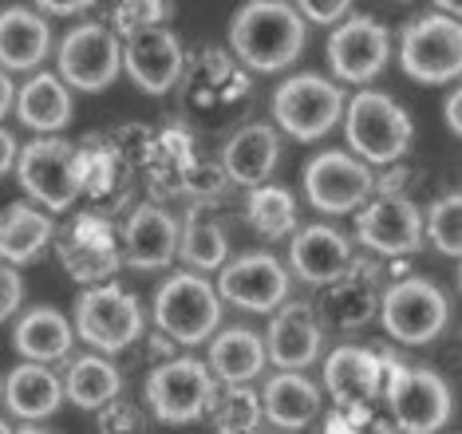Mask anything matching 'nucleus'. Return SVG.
I'll return each instance as SVG.
<instances>
[{"mask_svg":"<svg viewBox=\"0 0 462 434\" xmlns=\"http://www.w3.org/2000/svg\"><path fill=\"white\" fill-rule=\"evenodd\" d=\"M229 44L254 71L292 68L304 51V16L285 0H249L229 20Z\"/></svg>","mask_w":462,"mask_h":434,"instance_id":"nucleus-1","label":"nucleus"},{"mask_svg":"<svg viewBox=\"0 0 462 434\" xmlns=\"http://www.w3.org/2000/svg\"><path fill=\"white\" fill-rule=\"evenodd\" d=\"M340 115H344V139H348L352 154L364 158V162L392 166L411 151L415 126L392 95L360 91V95H352V103Z\"/></svg>","mask_w":462,"mask_h":434,"instance_id":"nucleus-2","label":"nucleus"},{"mask_svg":"<svg viewBox=\"0 0 462 434\" xmlns=\"http://www.w3.org/2000/svg\"><path fill=\"white\" fill-rule=\"evenodd\" d=\"M16 178L32 202H44L51 214L64 209L83 194V174H88V154L64 139H36L24 151H16Z\"/></svg>","mask_w":462,"mask_h":434,"instance_id":"nucleus-3","label":"nucleus"},{"mask_svg":"<svg viewBox=\"0 0 462 434\" xmlns=\"http://www.w3.org/2000/svg\"><path fill=\"white\" fill-rule=\"evenodd\" d=\"M383 372H387V407L399 430L407 434H435L450 422L455 399H450L447 379L430 367H411L395 364L392 356H383Z\"/></svg>","mask_w":462,"mask_h":434,"instance_id":"nucleus-4","label":"nucleus"},{"mask_svg":"<svg viewBox=\"0 0 462 434\" xmlns=\"http://www.w3.org/2000/svg\"><path fill=\"white\" fill-rule=\"evenodd\" d=\"M154 324L186 347L206 344L222 324V296L214 284L194 277V272H174L154 292Z\"/></svg>","mask_w":462,"mask_h":434,"instance_id":"nucleus-5","label":"nucleus"},{"mask_svg":"<svg viewBox=\"0 0 462 434\" xmlns=\"http://www.w3.org/2000/svg\"><path fill=\"white\" fill-rule=\"evenodd\" d=\"M399 63L415 83H455L462 71V28L458 16H423L399 32Z\"/></svg>","mask_w":462,"mask_h":434,"instance_id":"nucleus-6","label":"nucleus"},{"mask_svg":"<svg viewBox=\"0 0 462 434\" xmlns=\"http://www.w3.org/2000/svg\"><path fill=\"white\" fill-rule=\"evenodd\" d=\"M380 320L392 340L407 347H423L443 336L450 309L435 281L407 277V281H395L387 292H380Z\"/></svg>","mask_w":462,"mask_h":434,"instance_id":"nucleus-7","label":"nucleus"},{"mask_svg":"<svg viewBox=\"0 0 462 434\" xmlns=\"http://www.w3.org/2000/svg\"><path fill=\"white\" fill-rule=\"evenodd\" d=\"M340 111H344V91L332 79L312 76V71L292 76L273 91V119L289 139L300 143L324 139L340 123Z\"/></svg>","mask_w":462,"mask_h":434,"instance_id":"nucleus-8","label":"nucleus"},{"mask_svg":"<svg viewBox=\"0 0 462 434\" xmlns=\"http://www.w3.org/2000/svg\"><path fill=\"white\" fill-rule=\"evenodd\" d=\"M76 332L96 352H123L143 336V309L139 300L119 284H91L76 300Z\"/></svg>","mask_w":462,"mask_h":434,"instance_id":"nucleus-9","label":"nucleus"},{"mask_svg":"<svg viewBox=\"0 0 462 434\" xmlns=\"http://www.w3.org/2000/svg\"><path fill=\"white\" fill-rule=\"evenodd\" d=\"M214 372L198 359H171L146 375V407L166 427H186L206 415V403L214 395Z\"/></svg>","mask_w":462,"mask_h":434,"instance_id":"nucleus-10","label":"nucleus"},{"mask_svg":"<svg viewBox=\"0 0 462 434\" xmlns=\"http://www.w3.org/2000/svg\"><path fill=\"white\" fill-rule=\"evenodd\" d=\"M123 71L119 32L107 24H79L60 40V71L56 76L76 91H107Z\"/></svg>","mask_w":462,"mask_h":434,"instance_id":"nucleus-11","label":"nucleus"},{"mask_svg":"<svg viewBox=\"0 0 462 434\" xmlns=\"http://www.w3.org/2000/svg\"><path fill=\"white\" fill-rule=\"evenodd\" d=\"M375 189V178L364 158L344 151H324L304 166V194L320 214H348Z\"/></svg>","mask_w":462,"mask_h":434,"instance_id":"nucleus-12","label":"nucleus"},{"mask_svg":"<svg viewBox=\"0 0 462 434\" xmlns=\"http://www.w3.org/2000/svg\"><path fill=\"white\" fill-rule=\"evenodd\" d=\"M356 237L383 257H407L423 249V217L407 194H375L356 214Z\"/></svg>","mask_w":462,"mask_h":434,"instance_id":"nucleus-13","label":"nucleus"},{"mask_svg":"<svg viewBox=\"0 0 462 434\" xmlns=\"http://www.w3.org/2000/svg\"><path fill=\"white\" fill-rule=\"evenodd\" d=\"M51 237H56V233H51ZM56 257L79 284H96V281H107L123 264V249H119V241H115V229L107 221L96 214H79L60 229Z\"/></svg>","mask_w":462,"mask_h":434,"instance_id":"nucleus-14","label":"nucleus"},{"mask_svg":"<svg viewBox=\"0 0 462 434\" xmlns=\"http://www.w3.org/2000/svg\"><path fill=\"white\" fill-rule=\"evenodd\" d=\"M392 60V36L372 16H344V24L328 36V68L344 83L375 79Z\"/></svg>","mask_w":462,"mask_h":434,"instance_id":"nucleus-15","label":"nucleus"},{"mask_svg":"<svg viewBox=\"0 0 462 434\" xmlns=\"http://www.w3.org/2000/svg\"><path fill=\"white\" fill-rule=\"evenodd\" d=\"M217 296L245 312H273L289 300V272L273 253H245L226 264L217 277Z\"/></svg>","mask_w":462,"mask_h":434,"instance_id":"nucleus-16","label":"nucleus"},{"mask_svg":"<svg viewBox=\"0 0 462 434\" xmlns=\"http://www.w3.org/2000/svg\"><path fill=\"white\" fill-rule=\"evenodd\" d=\"M182 44L171 28L154 24V28H139L127 36L123 44V68H127L131 83L146 95H166L182 76Z\"/></svg>","mask_w":462,"mask_h":434,"instance_id":"nucleus-17","label":"nucleus"},{"mask_svg":"<svg viewBox=\"0 0 462 434\" xmlns=\"http://www.w3.org/2000/svg\"><path fill=\"white\" fill-rule=\"evenodd\" d=\"M261 344H265L269 364L285 367V372H300L320 356L324 344L320 316L312 312V304H277L269 320V336Z\"/></svg>","mask_w":462,"mask_h":434,"instance_id":"nucleus-18","label":"nucleus"},{"mask_svg":"<svg viewBox=\"0 0 462 434\" xmlns=\"http://www.w3.org/2000/svg\"><path fill=\"white\" fill-rule=\"evenodd\" d=\"M324 387L336 407H372V399L383 391V356L356 344L336 347L324 359Z\"/></svg>","mask_w":462,"mask_h":434,"instance_id":"nucleus-19","label":"nucleus"},{"mask_svg":"<svg viewBox=\"0 0 462 434\" xmlns=\"http://www.w3.org/2000/svg\"><path fill=\"white\" fill-rule=\"evenodd\" d=\"M178 257V221L162 206H139L123 233V261L139 272H159Z\"/></svg>","mask_w":462,"mask_h":434,"instance_id":"nucleus-20","label":"nucleus"},{"mask_svg":"<svg viewBox=\"0 0 462 434\" xmlns=\"http://www.w3.org/2000/svg\"><path fill=\"white\" fill-rule=\"evenodd\" d=\"M289 261L304 284H332L348 269L352 245L332 226H304L289 245Z\"/></svg>","mask_w":462,"mask_h":434,"instance_id":"nucleus-21","label":"nucleus"},{"mask_svg":"<svg viewBox=\"0 0 462 434\" xmlns=\"http://www.w3.org/2000/svg\"><path fill=\"white\" fill-rule=\"evenodd\" d=\"M328 296V316L344 328H364L380 309V269L372 261H348V269L340 272L332 284H324Z\"/></svg>","mask_w":462,"mask_h":434,"instance_id":"nucleus-22","label":"nucleus"},{"mask_svg":"<svg viewBox=\"0 0 462 434\" xmlns=\"http://www.w3.org/2000/svg\"><path fill=\"white\" fill-rule=\"evenodd\" d=\"M51 48V28L32 8L13 5L0 13V68L5 71H32L44 63Z\"/></svg>","mask_w":462,"mask_h":434,"instance_id":"nucleus-23","label":"nucleus"},{"mask_svg":"<svg viewBox=\"0 0 462 434\" xmlns=\"http://www.w3.org/2000/svg\"><path fill=\"white\" fill-rule=\"evenodd\" d=\"M277 158H281V134L273 131V126H265V123H249L226 143L222 171L229 174V182L249 189L257 182H269Z\"/></svg>","mask_w":462,"mask_h":434,"instance_id":"nucleus-24","label":"nucleus"},{"mask_svg":"<svg viewBox=\"0 0 462 434\" xmlns=\"http://www.w3.org/2000/svg\"><path fill=\"white\" fill-rule=\"evenodd\" d=\"M261 411H265V419L273 422V427L304 430V427H312V419L320 415V387L312 383V379H304L300 372H285V367H281V372L265 383Z\"/></svg>","mask_w":462,"mask_h":434,"instance_id":"nucleus-25","label":"nucleus"},{"mask_svg":"<svg viewBox=\"0 0 462 434\" xmlns=\"http://www.w3.org/2000/svg\"><path fill=\"white\" fill-rule=\"evenodd\" d=\"M0 395H5L8 411H13L16 419L40 422L60 411V403H64V383L48 372V364H32V359H28V364H20L16 372L5 379Z\"/></svg>","mask_w":462,"mask_h":434,"instance_id":"nucleus-26","label":"nucleus"},{"mask_svg":"<svg viewBox=\"0 0 462 434\" xmlns=\"http://www.w3.org/2000/svg\"><path fill=\"white\" fill-rule=\"evenodd\" d=\"M13 111L24 126H32L40 134H56L71 123V95L68 83L56 76V71H40L16 91Z\"/></svg>","mask_w":462,"mask_h":434,"instance_id":"nucleus-27","label":"nucleus"},{"mask_svg":"<svg viewBox=\"0 0 462 434\" xmlns=\"http://www.w3.org/2000/svg\"><path fill=\"white\" fill-rule=\"evenodd\" d=\"M71 340H76V332H71L68 316L60 309H48V304L28 309L16 320V332H13V347L24 359H32V364H56V359H64L71 352Z\"/></svg>","mask_w":462,"mask_h":434,"instance_id":"nucleus-28","label":"nucleus"},{"mask_svg":"<svg viewBox=\"0 0 462 434\" xmlns=\"http://www.w3.org/2000/svg\"><path fill=\"white\" fill-rule=\"evenodd\" d=\"M51 233H56V226H51L48 214H40L28 202H13L8 209H0V261L8 264L36 261L48 249Z\"/></svg>","mask_w":462,"mask_h":434,"instance_id":"nucleus-29","label":"nucleus"},{"mask_svg":"<svg viewBox=\"0 0 462 434\" xmlns=\"http://www.w3.org/2000/svg\"><path fill=\"white\" fill-rule=\"evenodd\" d=\"M206 359H209L206 367L214 372V379H222V383H249L265 367V344L249 328H229V332H217L209 340Z\"/></svg>","mask_w":462,"mask_h":434,"instance_id":"nucleus-30","label":"nucleus"},{"mask_svg":"<svg viewBox=\"0 0 462 434\" xmlns=\"http://www.w3.org/2000/svg\"><path fill=\"white\" fill-rule=\"evenodd\" d=\"M123 391V375L111 359L103 356H79L76 364L68 367L64 379V399H71L79 411H99L119 399Z\"/></svg>","mask_w":462,"mask_h":434,"instance_id":"nucleus-31","label":"nucleus"},{"mask_svg":"<svg viewBox=\"0 0 462 434\" xmlns=\"http://www.w3.org/2000/svg\"><path fill=\"white\" fill-rule=\"evenodd\" d=\"M229 241L217 221H209V202H194L186 214V233L178 229V257L194 269H217L226 264Z\"/></svg>","mask_w":462,"mask_h":434,"instance_id":"nucleus-32","label":"nucleus"},{"mask_svg":"<svg viewBox=\"0 0 462 434\" xmlns=\"http://www.w3.org/2000/svg\"><path fill=\"white\" fill-rule=\"evenodd\" d=\"M245 221L261 233V237H269V241L289 237V233L297 229V202H292V194L285 186L257 182V186H249Z\"/></svg>","mask_w":462,"mask_h":434,"instance_id":"nucleus-33","label":"nucleus"},{"mask_svg":"<svg viewBox=\"0 0 462 434\" xmlns=\"http://www.w3.org/2000/svg\"><path fill=\"white\" fill-rule=\"evenodd\" d=\"M206 415L214 419L217 430L226 434H241V430H254L257 419H261V403L254 391H245V383H226L222 391L214 387L206 403Z\"/></svg>","mask_w":462,"mask_h":434,"instance_id":"nucleus-34","label":"nucleus"},{"mask_svg":"<svg viewBox=\"0 0 462 434\" xmlns=\"http://www.w3.org/2000/svg\"><path fill=\"white\" fill-rule=\"evenodd\" d=\"M423 233H427L430 245L443 253V257L455 261L458 253H462V198L458 194L439 198V202L427 209Z\"/></svg>","mask_w":462,"mask_h":434,"instance_id":"nucleus-35","label":"nucleus"},{"mask_svg":"<svg viewBox=\"0 0 462 434\" xmlns=\"http://www.w3.org/2000/svg\"><path fill=\"white\" fill-rule=\"evenodd\" d=\"M174 13V0H115L111 5V28L131 36L139 28H154Z\"/></svg>","mask_w":462,"mask_h":434,"instance_id":"nucleus-36","label":"nucleus"},{"mask_svg":"<svg viewBox=\"0 0 462 434\" xmlns=\"http://www.w3.org/2000/svg\"><path fill=\"white\" fill-rule=\"evenodd\" d=\"M20 300H24V281H20V272L13 269V264L0 261V324L13 320Z\"/></svg>","mask_w":462,"mask_h":434,"instance_id":"nucleus-37","label":"nucleus"},{"mask_svg":"<svg viewBox=\"0 0 462 434\" xmlns=\"http://www.w3.org/2000/svg\"><path fill=\"white\" fill-rule=\"evenodd\" d=\"M352 0H297V13L312 24H340L348 16Z\"/></svg>","mask_w":462,"mask_h":434,"instance_id":"nucleus-38","label":"nucleus"},{"mask_svg":"<svg viewBox=\"0 0 462 434\" xmlns=\"http://www.w3.org/2000/svg\"><path fill=\"white\" fill-rule=\"evenodd\" d=\"M99 411H103L99 430H139V427H143V422L134 419V411H127V407H115V411L99 407Z\"/></svg>","mask_w":462,"mask_h":434,"instance_id":"nucleus-39","label":"nucleus"},{"mask_svg":"<svg viewBox=\"0 0 462 434\" xmlns=\"http://www.w3.org/2000/svg\"><path fill=\"white\" fill-rule=\"evenodd\" d=\"M96 0H36V8H44V13H56V16H76L83 8H91Z\"/></svg>","mask_w":462,"mask_h":434,"instance_id":"nucleus-40","label":"nucleus"},{"mask_svg":"<svg viewBox=\"0 0 462 434\" xmlns=\"http://www.w3.org/2000/svg\"><path fill=\"white\" fill-rule=\"evenodd\" d=\"M443 115H447V126H450V134H455V139H458V134H462V91H458V88L447 95V103H443Z\"/></svg>","mask_w":462,"mask_h":434,"instance_id":"nucleus-41","label":"nucleus"},{"mask_svg":"<svg viewBox=\"0 0 462 434\" xmlns=\"http://www.w3.org/2000/svg\"><path fill=\"white\" fill-rule=\"evenodd\" d=\"M13 162H16V139H13V131L0 126V178L13 171Z\"/></svg>","mask_w":462,"mask_h":434,"instance_id":"nucleus-42","label":"nucleus"},{"mask_svg":"<svg viewBox=\"0 0 462 434\" xmlns=\"http://www.w3.org/2000/svg\"><path fill=\"white\" fill-rule=\"evenodd\" d=\"M13 99H16V88H13V79H8V71L0 68V119L13 111Z\"/></svg>","mask_w":462,"mask_h":434,"instance_id":"nucleus-43","label":"nucleus"},{"mask_svg":"<svg viewBox=\"0 0 462 434\" xmlns=\"http://www.w3.org/2000/svg\"><path fill=\"white\" fill-rule=\"evenodd\" d=\"M435 8H439V13H447V16H458L462 0H435Z\"/></svg>","mask_w":462,"mask_h":434,"instance_id":"nucleus-44","label":"nucleus"},{"mask_svg":"<svg viewBox=\"0 0 462 434\" xmlns=\"http://www.w3.org/2000/svg\"><path fill=\"white\" fill-rule=\"evenodd\" d=\"M8 430H13V427H8V422H0V434H8Z\"/></svg>","mask_w":462,"mask_h":434,"instance_id":"nucleus-45","label":"nucleus"}]
</instances>
